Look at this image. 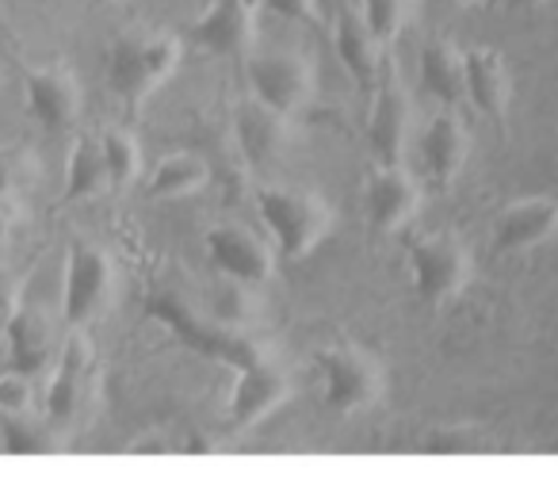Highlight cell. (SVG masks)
<instances>
[{"mask_svg":"<svg viewBox=\"0 0 558 478\" xmlns=\"http://www.w3.org/2000/svg\"><path fill=\"white\" fill-rule=\"evenodd\" d=\"M256 207H260L264 226L276 238V249L288 261H303L314 246L329 238L333 230V207L322 200L318 192H303V188H279L264 184L256 192Z\"/></svg>","mask_w":558,"mask_h":478,"instance_id":"6da1fadb","label":"cell"},{"mask_svg":"<svg viewBox=\"0 0 558 478\" xmlns=\"http://www.w3.org/2000/svg\"><path fill=\"white\" fill-rule=\"evenodd\" d=\"M177 65H180V39H172V35H123L111 47L108 77L119 100L131 111H138L146 104V96L172 77Z\"/></svg>","mask_w":558,"mask_h":478,"instance_id":"7a4b0ae2","label":"cell"},{"mask_svg":"<svg viewBox=\"0 0 558 478\" xmlns=\"http://www.w3.org/2000/svg\"><path fill=\"white\" fill-rule=\"evenodd\" d=\"M318 363L326 371V402L337 414H356V409L379 402L383 391H387L383 360L356 340L318 348Z\"/></svg>","mask_w":558,"mask_h":478,"instance_id":"3957f363","label":"cell"},{"mask_svg":"<svg viewBox=\"0 0 558 478\" xmlns=\"http://www.w3.org/2000/svg\"><path fill=\"white\" fill-rule=\"evenodd\" d=\"M413 268V287L428 307L451 302L474 276V264L466 246L456 234H421L405 246Z\"/></svg>","mask_w":558,"mask_h":478,"instance_id":"277c9868","label":"cell"},{"mask_svg":"<svg viewBox=\"0 0 558 478\" xmlns=\"http://www.w3.org/2000/svg\"><path fill=\"white\" fill-rule=\"evenodd\" d=\"M149 314L161 318L187 348L195 352L210 356V360H222V363H233V368H245L253 363L256 356H264V348L256 340H248L245 333L230 330L222 322H207V318L195 314L187 302H180L177 295H154L149 299Z\"/></svg>","mask_w":558,"mask_h":478,"instance_id":"5b68a950","label":"cell"},{"mask_svg":"<svg viewBox=\"0 0 558 478\" xmlns=\"http://www.w3.org/2000/svg\"><path fill=\"white\" fill-rule=\"evenodd\" d=\"M248 85L253 96L268 108L295 116L314 100V65L299 50H268L248 58Z\"/></svg>","mask_w":558,"mask_h":478,"instance_id":"8992f818","label":"cell"},{"mask_svg":"<svg viewBox=\"0 0 558 478\" xmlns=\"http://www.w3.org/2000/svg\"><path fill=\"white\" fill-rule=\"evenodd\" d=\"M413 131V96L402 85L395 62L383 65L379 85H375L372 119H367V139H372V154L379 165H402L405 146H410Z\"/></svg>","mask_w":558,"mask_h":478,"instance_id":"52a82bcc","label":"cell"},{"mask_svg":"<svg viewBox=\"0 0 558 478\" xmlns=\"http://www.w3.org/2000/svg\"><path fill=\"white\" fill-rule=\"evenodd\" d=\"M207 253H210V264H215L226 279H233V284H241V287L268 284L271 272H276V256H271V249L241 223L210 226Z\"/></svg>","mask_w":558,"mask_h":478,"instance_id":"ba28073f","label":"cell"},{"mask_svg":"<svg viewBox=\"0 0 558 478\" xmlns=\"http://www.w3.org/2000/svg\"><path fill=\"white\" fill-rule=\"evenodd\" d=\"M291 398V375L283 371V363L276 356H256L253 363L238 368V386L230 398V421L238 429L260 425L268 414H276L283 402Z\"/></svg>","mask_w":558,"mask_h":478,"instance_id":"9c48e42d","label":"cell"},{"mask_svg":"<svg viewBox=\"0 0 558 478\" xmlns=\"http://www.w3.org/2000/svg\"><path fill=\"white\" fill-rule=\"evenodd\" d=\"M256 0H215L203 9V16L192 24L187 39L207 55L241 58L256 43Z\"/></svg>","mask_w":558,"mask_h":478,"instance_id":"30bf717a","label":"cell"},{"mask_svg":"<svg viewBox=\"0 0 558 478\" xmlns=\"http://www.w3.org/2000/svg\"><path fill=\"white\" fill-rule=\"evenodd\" d=\"M291 116L268 108L256 96L238 104V116H233V142H238L241 157H245L248 169H268L283 157L291 139Z\"/></svg>","mask_w":558,"mask_h":478,"instance_id":"8fae6325","label":"cell"},{"mask_svg":"<svg viewBox=\"0 0 558 478\" xmlns=\"http://www.w3.org/2000/svg\"><path fill=\"white\" fill-rule=\"evenodd\" d=\"M367 226L375 234H395L417 215L421 188L402 165H375L367 177Z\"/></svg>","mask_w":558,"mask_h":478,"instance_id":"7c38bea8","label":"cell"},{"mask_svg":"<svg viewBox=\"0 0 558 478\" xmlns=\"http://www.w3.org/2000/svg\"><path fill=\"white\" fill-rule=\"evenodd\" d=\"M558 230V200L550 195H524L509 203L494 223V253H524L543 241H550Z\"/></svg>","mask_w":558,"mask_h":478,"instance_id":"4fadbf2b","label":"cell"},{"mask_svg":"<svg viewBox=\"0 0 558 478\" xmlns=\"http://www.w3.org/2000/svg\"><path fill=\"white\" fill-rule=\"evenodd\" d=\"M111 287V264L96 246H73L65 268V322L85 325L104 307Z\"/></svg>","mask_w":558,"mask_h":478,"instance_id":"5bb4252c","label":"cell"},{"mask_svg":"<svg viewBox=\"0 0 558 478\" xmlns=\"http://www.w3.org/2000/svg\"><path fill=\"white\" fill-rule=\"evenodd\" d=\"M333 39H337V55L349 65L352 77L364 88L379 85V73H383V65H387V43L367 27L364 12L341 4L333 16Z\"/></svg>","mask_w":558,"mask_h":478,"instance_id":"9a60e30c","label":"cell"},{"mask_svg":"<svg viewBox=\"0 0 558 478\" xmlns=\"http://www.w3.org/2000/svg\"><path fill=\"white\" fill-rule=\"evenodd\" d=\"M421 154H425V169L436 188L456 184L466 157H471V131H466L463 116L456 108H444L440 116H433L425 142H421Z\"/></svg>","mask_w":558,"mask_h":478,"instance_id":"2e32d148","label":"cell"},{"mask_svg":"<svg viewBox=\"0 0 558 478\" xmlns=\"http://www.w3.org/2000/svg\"><path fill=\"white\" fill-rule=\"evenodd\" d=\"M466 100L489 119H505L512 100V73L501 50L494 47H474L466 50Z\"/></svg>","mask_w":558,"mask_h":478,"instance_id":"e0dca14e","label":"cell"},{"mask_svg":"<svg viewBox=\"0 0 558 478\" xmlns=\"http://www.w3.org/2000/svg\"><path fill=\"white\" fill-rule=\"evenodd\" d=\"M27 108L47 131H65L77 119L81 93L73 73L65 70H35L27 73Z\"/></svg>","mask_w":558,"mask_h":478,"instance_id":"ac0fdd59","label":"cell"},{"mask_svg":"<svg viewBox=\"0 0 558 478\" xmlns=\"http://www.w3.org/2000/svg\"><path fill=\"white\" fill-rule=\"evenodd\" d=\"M421 81L448 108L466 100V58L451 39H433L421 55Z\"/></svg>","mask_w":558,"mask_h":478,"instance_id":"d6986e66","label":"cell"},{"mask_svg":"<svg viewBox=\"0 0 558 478\" xmlns=\"http://www.w3.org/2000/svg\"><path fill=\"white\" fill-rule=\"evenodd\" d=\"M4 337H9V348H12V368H16L20 375H35V371L47 363L54 333H50V318L43 314L39 307H16Z\"/></svg>","mask_w":558,"mask_h":478,"instance_id":"ffe728a7","label":"cell"},{"mask_svg":"<svg viewBox=\"0 0 558 478\" xmlns=\"http://www.w3.org/2000/svg\"><path fill=\"white\" fill-rule=\"evenodd\" d=\"M85 371H88V345L85 337H70L62 348V360H58L54 371V383H50L47 394V414L54 425H65L77 409L81 398V383H85Z\"/></svg>","mask_w":558,"mask_h":478,"instance_id":"44dd1931","label":"cell"},{"mask_svg":"<svg viewBox=\"0 0 558 478\" xmlns=\"http://www.w3.org/2000/svg\"><path fill=\"white\" fill-rule=\"evenodd\" d=\"M207 180H210L207 157H199V154H172V157H165V162L154 169L146 192H149V200H180V195L199 192Z\"/></svg>","mask_w":558,"mask_h":478,"instance_id":"7402d4cb","label":"cell"},{"mask_svg":"<svg viewBox=\"0 0 558 478\" xmlns=\"http://www.w3.org/2000/svg\"><path fill=\"white\" fill-rule=\"evenodd\" d=\"M104 188H111L108 165H104V146L100 139H77L70 154V177H65V200H88L100 195Z\"/></svg>","mask_w":558,"mask_h":478,"instance_id":"603a6c76","label":"cell"},{"mask_svg":"<svg viewBox=\"0 0 558 478\" xmlns=\"http://www.w3.org/2000/svg\"><path fill=\"white\" fill-rule=\"evenodd\" d=\"M100 146H104V165H108L111 188L134 184L138 172H142V150H138V142H134V134L108 131L100 139Z\"/></svg>","mask_w":558,"mask_h":478,"instance_id":"cb8c5ba5","label":"cell"},{"mask_svg":"<svg viewBox=\"0 0 558 478\" xmlns=\"http://www.w3.org/2000/svg\"><path fill=\"white\" fill-rule=\"evenodd\" d=\"M425 452H494V437L486 425H444L425 437Z\"/></svg>","mask_w":558,"mask_h":478,"instance_id":"d4e9b609","label":"cell"},{"mask_svg":"<svg viewBox=\"0 0 558 478\" xmlns=\"http://www.w3.org/2000/svg\"><path fill=\"white\" fill-rule=\"evenodd\" d=\"M410 9H413V0H364V20L390 47V43L398 39V32H402V24L410 20Z\"/></svg>","mask_w":558,"mask_h":478,"instance_id":"484cf974","label":"cell"},{"mask_svg":"<svg viewBox=\"0 0 558 478\" xmlns=\"http://www.w3.org/2000/svg\"><path fill=\"white\" fill-rule=\"evenodd\" d=\"M0 421H4L9 452H43L47 447V437L35 425H27V414H0Z\"/></svg>","mask_w":558,"mask_h":478,"instance_id":"4316f807","label":"cell"},{"mask_svg":"<svg viewBox=\"0 0 558 478\" xmlns=\"http://www.w3.org/2000/svg\"><path fill=\"white\" fill-rule=\"evenodd\" d=\"M260 9L276 12L283 20H299L306 27H322V4L318 0H256Z\"/></svg>","mask_w":558,"mask_h":478,"instance_id":"83f0119b","label":"cell"},{"mask_svg":"<svg viewBox=\"0 0 558 478\" xmlns=\"http://www.w3.org/2000/svg\"><path fill=\"white\" fill-rule=\"evenodd\" d=\"M32 409V386H27V375H9L0 379V414H27Z\"/></svg>","mask_w":558,"mask_h":478,"instance_id":"f1b7e54d","label":"cell"},{"mask_svg":"<svg viewBox=\"0 0 558 478\" xmlns=\"http://www.w3.org/2000/svg\"><path fill=\"white\" fill-rule=\"evenodd\" d=\"M12 314H16V291H12L9 279L0 276V340H4V333H9Z\"/></svg>","mask_w":558,"mask_h":478,"instance_id":"f546056e","label":"cell"},{"mask_svg":"<svg viewBox=\"0 0 558 478\" xmlns=\"http://www.w3.org/2000/svg\"><path fill=\"white\" fill-rule=\"evenodd\" d=\"M517 9H539V4H550V0H509Z\"/></svg>","mask_w":558,"mask_h":478,"instance_id":"4dcf8cb0","label":"cell"},{"mask_svg":"<svg viewBox=\"0 0 558 478\" xmlns=\"http://www.w3.org/2000/svg\"><path fill=\"white\" fill-rule=\"evenodd\" d=\"M96 4H116V0H96Z\"/></svg>","mask_w":558,"mask_h":478,"instance_id":"1f68e13d","label":"cell"},{"mask_svg":"<svg viewBox=\"0 0 558 478\" xmlns=\"http://www.w3.org/2000/svg\"><path fill=\"white\" fill-rule=\"evenodd\" d=\"M207 4H215V0H203V9H207Z\"/></svg>","mask_w":558,"mask_h":478,"instance_id":"d6a6232c","label":"cell"},{"mask_svg":"<svg viewBox=\"0 0 558 478\" xmlns=\"http://www.w3.org/2000/svg\"><path fill=\"white\" fill-rule=\"evenodd\" d=\"M0 234H4V218H0Z\"/></svg>","mask_w":558,"mask_h":478,"instance_id":"836d02e7","label":"cell"},{"mask_svg":"<svg viewBox=\"0 0 558 478\" xmlns=\"http://www.w3.org/2000/svg\"><path fill=\"white\" fill-rule=\"evenodd\" d=\"M459 4H474V0H459Z\"/></svg>","mask_w":558,"mask_h":478,"instance_id":"e575fe53","label":"cell"}]
</instances>
